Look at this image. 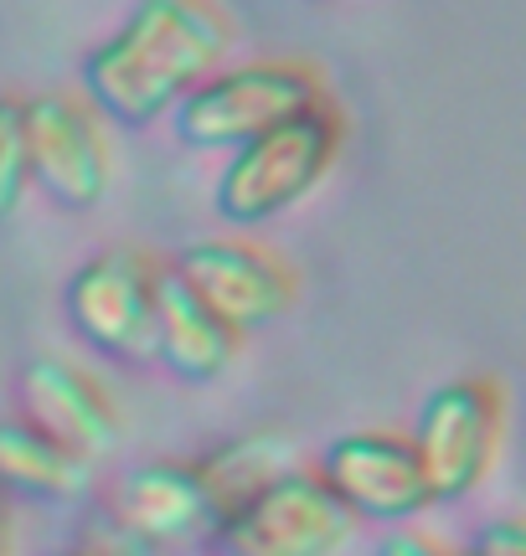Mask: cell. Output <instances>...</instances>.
Instances as JSON below:
<instances>
[{"label":"cell","mask_w":526,"mask_h":556,"mask_svg":"<svg viewBox=\"0 0 526 556\" xmlns=\"http://www.w3.org/2000/svg\"><path fill=\"white\" fill-rule=\"evenodd\" d=\"M67 556H150V552H145L140 541L124 536V531L103 516V510H93V516L83 520L78 546H67Z\"/></svg>","instance_id":"2e32d148"},{"label":"cell","mask_w":526,"mask_h":556,"mask_svg":"<svg viewBox=\"0 0 526 556\" xmlns=\"http://www.w3.org/2000/svg\"><path fill=\"white\" fill-rule=\"evenodd\" d=\"M501 438H506V387L496 377H460L434 387L408 433L434 505L475 495L501 458Z\"/></svg>","instance_id":"277c9868"},{"label":"cell","mask_w":526,"mask_h":556,"mask_svg":"<svg viewBox=\"0 0 526 556\" xmlns=\"http://www.w3.org/2000/svg\"><path fill=\"white\" fill-rule=\"evenodd\" d=\"M372 556H454V552L439 546L434 536H424V531H413V526H392V531L377 536V552Z\"/></svg>","instance_id":"ac0fdd59"},{"label":"cell","mask_w":526,"mask_h":556,"mask_svg":"<svg viewBox=\"0 0 526 556\" xmlns=\"http://www.w3.org/2000/svg\"><path fill=\"white\" fill-rule=\"evenodd\" d=\"M16 407L26 428H37L41 438H52L58 448L88 458V464L109 458L124 438L120 407L103 392V381L67 356L26 361L16 381Z\"/></svg>","instance_id":"30bf717a"},{"label":"cell","mask_w":526,"mask_h":556,"mask_svg":"<svg viewBox=\"0 0 526 556\" xmlns=\"http://www.w3.org/2000/svg\"><path fill=\"white\" fill-rule=\"evenodd\" d=\"M186 464H191L197 490L217 526L233 510H243L248 500H259L268 484H279L289 469H300V443L284 428H253V433L223 438L217 448H206L202 458H186Z\"/></svg>","instance_id":"4fadbf2b"},{"label":"cell","mask_w":526,"mask_h":556,"mask_svg":"<svg viewBox=\"0 0 526 556\" xmlns=\"http://www.w3.org/2000/svg\"><path fill=\"white\" fill-rule=\"evenodd\" d=\"M32 170H26V114L21 99L0 93V222L16 217V206L26 201Z\"/></svg>","instance_id":"9a60e30c"},{"label":"cell","mask_w":526,"mask_h":556,"mask_svg":"<svg viewBox=\"0 0 526 556\" xmlns=\"http://www.w3.org/2000/svg\"><path fill=\"white\" fill-rule=\"evenodd\" d=\"M341 139L346 124L336 114V103H321L300 119L238 144L217 176V191H212L217 217L233 227H259V222L284 217L310 191H321V180L330 176V165L341 155Z\"/></svg>","instance_id":"7a4b0ae2"},{"label":"cell","mask_w":526,"mask_h":556,"mask_svg":"<svg viewBox=\"0 0 526 556\" xmlns=\"http://www.w3.org/2000/svg\"><path fill=\"white\" fill-rule=\"evenodd\" d=\"M454 556H465V552H454Z\"/></svg>","instance_id":"ffe728a7"},{"label":"cell","mask_w":526,"mask_h":556,"mask_svg":"<svg viewBox=\"0 0 526 556\" xmlns=\"http://www.w3.org/2000/svg\"><path fill=\"white\" fill-rule=\"evenodd\" d=\"M465 556H526V526L522 520H486L475 536H469V546H460Z\"/></svg>","instance_id":"e0dca14e"},{"label":"cell","mask_w":526,"mask_h":556,"mask_svg":"<svg viewBox=\"0 0 526 556\" xmlns=\"http://www.w3.org/2000/svg\"><path fill=\"white\" fill-rule=\"evenodd\" d=\"M0 556H11V495H0Z\"/></svg>","instance_id":"d6986e66"},{"label":"cell","mask_w":526,"mask_h":556,"mask_svg":"<svg viewBox=\"0 0 526 556\" xmlns=\"http://www.w3.org/2000/svg\"><path fill=\"white\" fill-rule=\"evenodd\" d=\"M356 520L330 500L315 469H289L259 500L212 526L206 546L217 556H336Z\"/></svg>","instance_id":"5b68a950"},{"label":"cell","mask_w":526,"mask_h":556,"mask_svg":"<svg viewBox=\"0 0 526 556\" xmlns=\"http://www.w3.org/2000/svg\"><path fill=\"white\" fill-rule=\"evenodd\" d=\"M26 114V170L32 186L67 206L88 212L99 206L109 180H114V144L103 119L78 93H37L21 99Z\"/></svg>","instance_id":"9c48e42d"},{"label":"cell","mask_w":526,"mask_h":556,"mask_svg":"<svg viewBox=\"0 0 526 556\" xmlns=\"http://www.w3.org/2000/svg\"><path fill=\"white\" fill-rule=\"evenodd\" d=\"M233 31L212 0H135V11L83 62V103L145 129L223 67Z\"/></svg>","instance_id":"6da1fadb"},{"label":"cell","mask_w":526,"mask_h":556,"mask_svg":"<svg viewBox=\"0 0 526 556\" xmlns=\"http://www.w3.org/2000/svg\"><path fill=\"white\" fill-rule=\"evenodd\" d=\"M99 510L129 541H140L145 552H176V546L212 536V510L197 490L191 464H181V458L140 464V469L120 475Z\"/></svg>","instance_id":"8fae6325"},{"label":"cell","mask_w":526,"mask_h":556,"mask_svg":"<svg viewBox=\"0 0 526 556\" xmlns=\"http://www.w3.org/2000/svg\"><path fill=\"white\" fill-rule=\"evenodd\" d=\"M155 278L161 263H150L135 248L93 253L67 278V319L93 351L124 366L155 361Z\"/></svg>","instance_id":"8992f818"},{"label":"cell","mask_w":526,"mask_h":556,"mask_svg":"<svg viewBox=\"0 0 526 556\" xmlns=\"http://www.w3.org/2000/svg\"><path fill=\"white\" fill-rule=\"evenodd\" d=\"M315 479L330 490V500L351 520H372V526H387V531L413 526L434 505L408 433H387V428L330 438L321 448Z\"/></svg>","instance_id":"ba28073f"},{"label":"cell","mask_w":526,"mask_h":556,"mask_svg":"<svg viewBox=\"0 0 526 556\" xmlns=\"http://www.w3.org/2000/svg\"><path fill=\"white\" fill-rule=\"evenodd\" d=\"M191 299H202L227 330H263L295 304V274L279 253L248 238H202L186 242L176 258L161 263Z\"/></svg>","instance_id":"52a82bcc"},{"label":"cell","mask_w":526,"mask_h":556,"mask_svg":"<svg viewBox=\"0 0 526 556\" xmlns=\"http://www.w3.org/2000/svg\"><path fill=\"white\" fill-rule=\"evenodd\" d=\"M238 351H243V336L227 330L202 299H191L161 268L155 278V361L165 371L181 377L186 387H206L238 361Z\"/></svg>","instance_id":"7c38bea8"},{"label":"cell","mask_w":526,"mask_h":556,"mask_svg":"<svg viewBox=\"0 0 526 556\" xmlns=\"http://www.w3.org/2000/svg\"><path fill=\"white\" fill-rule=\"evenodd\" d=\"M58 556H67V552H58Z\"/></svg>","instance_id":"44dd1931"},{"label":"cell","mask_w":526,"mask_h":556,"mask_svg":"<svg viewBox=\"0 0 526 556\" xmlns=\"http://www.w3.org/2000/svg\"><path fill=\"white\" fill-rule=\"evenodd\" d=\"M321 103H330V93H325V78L310 62L268 58V62L217 67L171 114H176L181 144H191V150H227L233 155L238 144L300 119V114L321 109Z\"/></svg>","instance_id":"3957f363"},{"label":"cell","mask_w":526,"mask_h":556,"mask_svg":"<svg viewBox=\"0 0 526 556\" xmlns=\"http://www.w3.org/2000/svg\"><path fill=\"white\" fill-rule=\"evenodd\" d=\"M93 490V464L58 448L21 417L0 422V495H26L41 505H78Z\"/></svg>","instance_id":"5bb4252c"}]
</instances>
